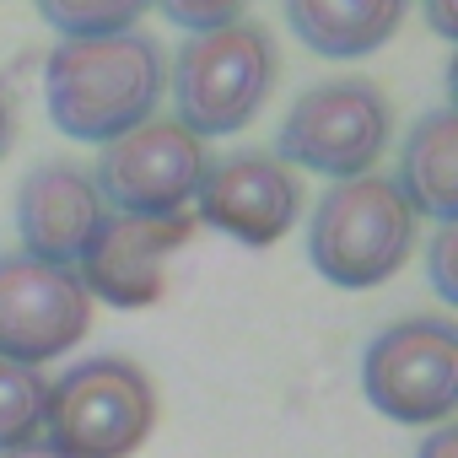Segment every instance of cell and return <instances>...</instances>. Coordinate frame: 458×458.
I'll list each match as a JSON object with an SVG mask.
<instances>
[{"label": "cell", "mask_w": 458, "mask_h": 458, "mask_svg": "<svg viewBox=\"0 0 458 458\" xmlns=\"http://www.w3.org/2000/svg\"><path fill=\"white\" fill-rule=\"evenodd\" d=\"M276 76H281L276 38L259 22H233V28H216V33H194L167 65L178 124L189 135H199V140L238 135L270 103Z\"/></svg>", "instance_id": "3"}, {"label": "cell", "mask_w": 458, "mask_h": 458, "mask_svg": "<svg viewBox=\"0 0 458 458\" xmlns=\"http://www.w3.org/2000/svg\"><path fill=\"white\" fill-rule=\"evenodd\" d=\"M103 216H108V205H103L92 173L65 162V157L38 162L17 183V233H22V254L28 259L76 270V259L98 238Z\"/></svg>", "instance_id": "11"}, {"label": "cell", "mask_w": 458, "mask_h": 458, "mask_svg": "<svg viewBox=\"0 0 458 458\" xmlns=\"http://www.w3.org/2000/svg\"><path fill=\"white\" fill-rule=\"evenodd\" d=\"M92 329V297L76 270L0 254V356L44 367Z\"/></svg>", "instance_id": "8"}, {"label": "cell", "mask_w": 458, "mask_h": 458, "mask_svg": "<svg viewBox=\"0 0 458 458\" xmlns=\"http://www.w3.org/2000/svg\"><path fill=\"white\" fill-rule=\"evenodd\" d=\"M399 194L410 199L415 216L453 221L458 216V114L437 103L420 114L399 146Z\"/></svg>", "instance_id": "12"}, {"label": "cell", "mask_w": 458, "mask_h": 458, "mask_svg": "<svg viewBox=\"0 0 458 458\" xmlns=\"http://www.w3.org/2000/svg\"><path fill=\"white\" fill-rule=\"evenodd\" d=\"M361 394L399 426H447L458 410V329L415 313L372 335L361 351Z\"/></svg>", "instance_id": "6"}, {"label": "cell", "mask_w": 458, "mask_h": 458, "mask_svg": "<svg viewBox=\"0 0 458 458\" xmlns=\"http://www.w3.org/2000/svg\"><path fill=\"white\" fill-rule=\"evenodd\" d=\"M458 221H437L431 226V249H426V276L437 286L442 302H458Z\"/></svg>", "instance_id": "17"}, {"label": "cell", "mask_w": 458, "mask_h": 458, "mask_svg": "<svg viewBox=\"0 0 458 458\" xmlns=\"http://www.w3.org/2000/svg\"><path fill=\"white\" fill-rule=\"evenodd\" d=\"M12 146H17V98H12L6 81H0V162H6Z\"/></svg>", "instance_id": "20"}, {"label": "cell", "mask_w": 458, "mask_h": 458, "mask_svg": "<svg viewBox=\"0 0 458 458\" xmlns=\"http://www.w3.org/2000/svg\"><path fill=\"white\" fill-rule=\"evenodd\" d=\"M415 210L399 194L394 178L383 173H361L345 178L335 189H324V199L313 205V226H308V259L329 286L345 292H372L388 276L404 270V259L415 254Z\"/></svg>", "instance_id": "2"}, {"label": "cell", "mask_w": 458, "mask_h": 458, "mask_svg": "<svg viewBox=\"0 0 458 458\" xmlns=\"http://www.w3.org/2000/svg\"><path fill=\"white\" fill-rule=\"evenodd\" d=\"M151 6H157L173 28H183V33L194 38V33H216V28L243 22L249 0H151Z\"/></svg>", "instance_id": "16"}, {"label": "cell", "mask_w": 458, "mask_h": 458, "mask_svg": "<svg viewBox=\"0 0 458 458\" xmlns=\"http://www.w3.org/2000/svg\"><path fill=\"white\" fill-rule=\"evenodd\" d=\"M437 38H458V0H420Z\"/></svg>", "instance_id": "18"}, {"label": "cell", "mask_w": 458, "mask_h": 458, "mask_svg": "<svg viewBox=\"0 0 458 458\" xmlns=\"http://www.w3.org/2000/svg\"><path fill=\"white\" fill-rule=\"evenodd\" d=\"M167 92V55L151 33H108V38H60L44 60V103L60 135L108 146L124 130L157 119Z\"/></svg>", "instance_id": "1"}, {"label": "cell", "mask_w": 458, "mask_h": 458, "mask_svg": "<svg viewBox=\"0 0 458 458\" xmlns=\"http://www.w3.org/2000/svg\"><path fill=\"white\" fill-rule=\"evenodd\" d=\"M0 458H65V453H60V447H49V442L38 437V442H22V447H6Z\"/></svg>", "instance_id": "21"}, {"label": "cell", "mask_w": 458, "mask_h": 458, "mask_svg": "<svg viewBox=\"0 0 458 458\" xmlns=\"http://www.w3.org/2000/svg\"><path fill=\"white\" fill-rule=\"evenodd\" d=\"M415 458H458V426H453V420L437 426V431L415 447Z\"/></svg>", "instance_id": "19"}, {"label": "cell", "mask_w": 458, "mask_h": 458, "mask_svg": "<svg viewBox=\"0 0 458 458\" xmlns=\"http://www.w3.org/2000/svg\"><path fill=\"white\" fill-rule=\"evenodd\" d=\"M44 399H49V377L38 367L0 356V453L44 437Z\"/></svg>", "instance_id": "14"}, {"label": "cell", "mask_w": 458, "mask_h": 458, "mask_svg": "<svg viewBox=\"0 0 458 458\" xmlns=\"http://www.w3.org/2000/svg\"><path fill=\"white\" fill-rule=\"evenodd\" d=\"M194 210L205 226L226 233L233 243L270 249L302 216V178L276 151H233L205 167L194 189Z\"/></svg>", "instance_id": "9"}, {"label": "cell", "mask_w": 458, "mask_h": 458, "mask_svg": "<svg viewBox=\"0 0 458 458\" xmlns=\"http://www.w3.org/2000/svg\"><path fill=\"white\" fill-rule=\"evenodd\" d=\"M205 167L210 151L199 135H189L178 119H146L103 146L92 183L103 205L119 216H183V205H194Z\"/></svg>", "instance_id": "7"}, {"label": "cell", "mask_w": 458, "mask_h": 458, "mask_svg": "<svg viewBox=\"0 0 458 458\" xmlns=\"http://www.w3.org/2000/svg\"><path fill=\"white\" fill-rule=\"evenodd\" d=\"M281 6L292 33L324 60H361L404 22V0H281Z\"/></svg>", "instance_id": "13"}, {"label": "cell", "mask_w": 458, "mask_h": 458, "mask_svg": "<svg viewBox=\"0 0 458 458\" xmlns=\"http://www.w3.org/2000/svg\"><path fill=\"white\" fill-rule=\"evenodd\" d=\"M394 135V103L367 76H340L308 87L276 135V157L292 173H324L335 183L377 173V157Z\"/></svg>", "instance_id": "5"}, {"label": "cell", "mask_w": 458, "mask_h": 458, "mask_svg": "<svg viewBox=\"0 0 458 458\" xmlns=\"http://www.w3.org/2000/svg\"><path fill=\"white\" fill-rule=\"evenodd\" d=\"M151 12V0H38V17L60 38H108L130 33Z\"/></svg>", "instance_id": "15"}, {"label": "cell", "mask_w": 458, "mask_h": 458, "mask_svg": "<svg viewBox=\"0 0 458 458\" xmlns=\"http://www.w3.org/2000/svg\"><path fill=\"white\" fill-rule=\"evenodd\" d=\"M157 426V383L130 356H87L49 383L44 442L65 458H130Z\"/></svg>", "instance_id": "4"}, {"label": "cell", "mask_w": 458, "mask_h": 458, "mask_svg": "<svg viewBox=\"0 0 458 458\" xmlns=\"http://www.w3.org/2000/svg\"><path fill=\"white\" fill-rule=\"evenodd\" d=\"M194 216H119L108 210L98 238L76 259V276L87 297H103L114 308H151L167 286V259L189 243Z\"/></svg>", "instance_id": "10"}]
</instances>
